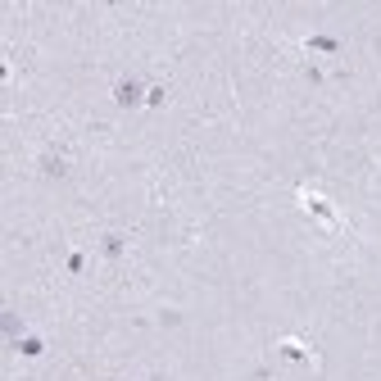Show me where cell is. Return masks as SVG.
Returning <instances> with one entry per match:
<instances>
[{
  "instance_id": "2",
  "label": "cell",
  "mask_w": 381,
  "mask_h": 381,
  "mask_svg": "<svg viewBox=\"0 0 381 381\" xmlns=\"http://www.w3.org/2000/svg\"><path fill=\"white\" fill-rule=\"evenodd\" d=\"M100 254L109 263H118L122 254H127V236H122V231H105V236H100Z\"/></svg>"
},
{
  "instance_id": "5",
  "label": "cell",
  "mask_w": 381,
  "mask_h": 381,
  "mask_svg": "<svg viewBox=\"0 0 381 381\" xmlns=\"http://www.w3.org/2000/svg\"><path fill=\"white\" fill-rule=\"evenodd\" d=\"M68 173V155L64 150H46L41 155V177H64Z\"/></svg>"
},
{
  "instance_id": "1",
  "label": "cell",
  "mask_w": 381,
  "mask_h": 381,
  "mask_svg": "<svg viewBox=\"0 0 381 381\" xmlns=\"http://www.w3.org/2000/svg\"><path fill=\"white\" fill-rule=\"evenodd\" d=\"M145 95H150V87H145L137 73H122L114 82V105L118 109H137V105H145Z\"/></svg>"
},
{
  "instance_id": "7",
  "label": "cell",
  "mask_w": 381,
  "mask_h": 381,
  "mask_svg": "<svg viewBox=\"0 0 381 381\" xmlns=\"http://www.w3.org/2000/svg\"><path fill=\"white\" fill-rule=\"evenodd\" d=\"M277 359H286V363H300V359H313V354L304 350V345H295V340H281V345H277Z\"/></svg>"
},
{
  "instance_id": "6",
  "label": "cell",
  "mask_w": 381,
  "mask_h": 381,
  "mask_svg": "<svg viewBox=\"0 0 381 381\" xmlns=\"http://www.w3.org/2000/svg\"><path fill=\"white\" fill-rule=\"evenodd\" d=\"M304 209H309V214H318V218H323L327 227H340V218L331 214V204L323 200V195H309V191H304Z\"/></svg>"
},
{
  "instance_id": "8",
  "label": "cell",
  "mask_w": 381,
  "mask_h": 381,
  "mask_svg": "<svg viewBox=\"0 0 381 381\" xmlns=\"http://www.w3.org/2000/svg\"><path fill=\"white\" fill-rule=\"evenodd\" d=\"M82 268H87V254H82V250H73L68 259H64V273H68V277H82Z\"/></svg>"
},
{
  "instance_id": "4",
  "label": "cell",
  "mask_w": 381,
  "mask_h": 381,
  "mask_svg": "<svg viewBox=\"0 0 381 381\" xmlns=\"http://www.w3.org/2000/svg\"><path fill=\"white\" fill-rule=\"evenodd\" d=\"M14 350L23 354V359H41V354H46V340L36 336V331H23V336H14Z\"/></svg>"
},
{
  "instance_id": "3",
  "label": "cell",
  "mask_w": 381,
  "mask_h": 381,
  "mask_svg": "<svg viewBox=\"0 0 381 381\" xmlns=\"http://www.w3.org/2000/svg\"><path fill=\"white\" fill-rule=\"evenodd\" d=\"M304 51H309V55H340V41L331 32H313L309 41H304Z\"/></svg>"
},
{
  "instance_id": "9",
  "label": "cell",
  "mask_w": 381,
  "mask_h": 381,
  "mask_svg": "<svg viewBox=\"0 0 381 381\" xmlns=\"http://www.w3.org/2000/svg\"><path fill=\"white\" fill-rule=\"evenodd\" d=\"M164 100H168V87H150V95H145V105H150V109H159Z\"/></svg>"
},
{
  "instance_id": "10",
  "label": "cell",
  "mask_w": 381,
  "mask_h": 381,
  "mask_svg": "<svg viewBox=\"0 0 381 381\" xmlns=\"http://www.w3.org/2000/svg\"><path fill=\"white\" fill-rule=\"evenodd\" d=\"M137 381H159V377H137Z\"/></svg>"
}]
</instances>
